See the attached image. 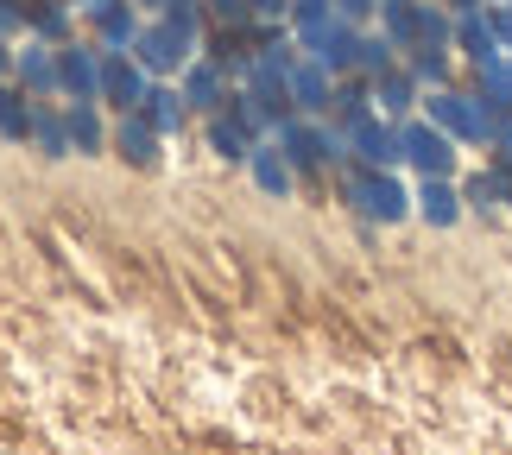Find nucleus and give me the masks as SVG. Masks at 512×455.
Wrapping results in <instances>:
<instances>
[{
    "instance_id": "nucleus-1",
    "label": "nucleus",
    "mask_w": 512,
    "mask_h": 455,
    "mask_svg": "<svg viewBox=\"0 0 512 455\" xmlns=\"http://www.w3.org/2000/svg\"><path fill=\"white\" fill-rule=\"evenodd\" d=\"M367 209L392 222V215H399V190H392V184H373V190H367Z\"/></svg>"
},
{
    "instance_id": "nucleus-2",
    "label": "nucleus",
    "mask_w": 512,
    "mask_h": 455,
    "mask_svg": "<svg viewBox=\"0 0 512 455\" xmlns=\"http://www.w3.org/2000/svg\"><path fill=\"white\" fill-rule=\"evenodd\" d=\"M411 152H418L424 165H443V158H449V152H443V140H430V133H418V140H411Z\"/></svg>"
},
{
    "instance_id": "nucleus-3",
    "label": "nucleus",
    "mask_w": 512,
    "mask_h": 455,
    "mask_svg": "<svg viewBox=\"0 0 512 455\" xmlns=\"http://www.w3.org/2000/svg\"><path fill=\"white\" fill-rule=\"evenodd\" d=\"M424 209H430V222H449V215H456V209H449V196H443V190H424Z\"/></svg>"
},
{
    "instance_id": "nucleus-4",
    "label": "nucleus",
    "mask_w": 512,
    "mask_h": 455,
    "mask_svg": "<svg viewBox=\"0 0 512 455\" xmlns=\"http://www.w3.org/2000/svg\"><path fill=\"white\" fill-rule=\"evenodd\" d=\"M260 184H266V190H285V171L272 165V158H266V165H260Z\"/></svg>"
}]
</instances>
